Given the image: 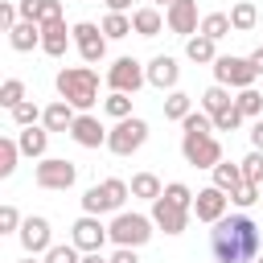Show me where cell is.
I'll list each match as a JSON object with an SVG mask.
<instances>
[{"mask_svg": "<svg viewBox=\"0 0 263 263\" xmlns=\"http://www.w3.org/2000/svg\"><path fill=\"white\" fill-rule=\"evenodd\" d=\"M234 107H238L242 115H251V119H259V115H263V95H259L255 86H247V90H238V99H234Z\"/></svg>", "mask_w": 263, "mask_h": 263, "instance_id": "33", "label": "cell"}, {"mask_svg": "<svg viewBox=\"0 0 263 263\" xmlns=\"http://www.w3.org/2000/svg\"><path fill=\"white\" fill-rule=\"evenodd\" d=\"M251 66H255V74H263V45L251 53Z\"/></svg>", "mask_w": 263, "mask_h": 263, "instance_id": "47", "label": "cell"}, {"mask_svg": "<svg viewBox=\"0 0 263 263\" xmlns=\"http://www.w3.org/2000/svg\"><path fill=\"white\" fill-rule=\"evenodd\" d=\"M152 4H156V8H160V4H164V8H168V4H173V0H152Z\"/></svg>", "mask_w": 263, "mask_h": 263, "instance_id": "50", "label": "cell"}, {"mask_svg": "<svg viewBox=\"0 0 263 263\" xmlns=\"http://www.w3.org/2000/svg\"><path fill=\"white\" fill-rule=\"evenodd\" d=\"M218 41L214 37H205V33H193L189 41H185V58L189 62H197V66H205V62H218V49H214Z\"/></svg>", "mask_w": 263, "mask_h": 263, "instance_id": "24", "label": "cell"}, {"mask_svg": "<svg viewBox=\"0 0 263 263\" xmlns=\"http://www.w3.org/2000/svg\"><path fill=\"white\" fill-rule=\"evenodd\" d=\"M238 168H242V181L263 185V152H259V148H255L251 156H242V164H238Z\"/></svg>", "mask_w": 263, "mask_h": 263, "instance_id": "37", "label": "cell"}, {"mask_svg": "<svg viewBox=\"0 0 263 263\" xmlns=\"http://www.w3.org/2000/svg\"><path fill=\"white\" fill-rule=\"evenodd\" d=\"M70 136H74V144H78V148H99V144H107V127H103L95 115H86V111L74 119Z\"/></svg>", "mask_w": 263, "mask_h": 263, "instance_id": "17", "label": "cell"}, {"mask_svg": "<svg viewBox=\"0 0 263 263\" xmlns=\"http://www.w3.org/2000/svg\"><path fill=\"white\" fill-rule=\"evenodd\" d=\"M74 45H78V53H82L86 66L103 62V58H107V33H103V25L78 21V25H74Z\"/></svg>", "mask_w": 263, "mask_h": 263, "instance_id": "9", "label": "cell"}, {"mask_svg": "<svg viewBox=\"0 0 263 263\" xmlns=\"http://www.w3.org/2000/svg\"><path fill=\"white\" fill-rule=\"evenodd\" d=\"M197 33H205V37L222 41L226 33H234V25H230V12H210V16H201V29H197Z\"/></svg>", "mask_w": 263, "mask_h": 263, "instance_id": "28", "label": "cell"}, {"mask_svg": "<svg viewBox=\"0 0 263 263\" xmlns=\"http://www.w3.org/2000/svg\"><path fill=\"white\" fill-rule=\"evenodd\" d=\"M152 222H156V230H164V234H181V230L189 226V210L160 193V197L152 201Z\"/></svg>", "mask_w": 263, "mask_h": 263, "instance_id": "11", "label": "cell"}, {"mask_svg": "<svg viewBox=\"0 0 263 263\" xmlns=\"http://www.w3.org/2000/svg\"><path fill=\"white\" fill-rule=\"evenodd\" d=\"M144 82H148V70H144L136 58H115V62H111V70H107V86H111V90L136 95Z\"/></svg>", "mask_w": 263, "mask_h": 263, "instance_id": "8", "label": "cell"}, {"mask_svg": "<svg viewBox=\"0 0 263 263\" xmlns=\"http://www.w3.org/2000/svg\"><path fill=\"white\" fill-rule=\"evenodd\" d=\"M251 144L263 152V119H255V127H251Z\"/></svg>", "mask_w": 263, "mask_h": 263, "instance_id": "45", "label": "cell"}, {"mask_svg": "<svg viewBox=\"0 0 263 263\" xmlns=\"http://www.w3.org/2000/svg\"><path fill=\"white\" fill-rule=\"evenodd\" d=\"M45 263H82V259H78V247H74V242H66V247L53 242V247L45 251Z\"/></svg>", "mask_w": 263, "mask_h": 263, "instance_id": "40", "label": "cell"}, {"mask_svg": "<svg viewBox=\"0 0 263 263\" xmlns=\"http://www.w3.org/2000/svg\"><path fill=\"white\" fill-rule=\"evenodd\" d=\"M230 103H234V99H230V90H226L222 82H214V86H210V90L201 95V107H205L210 115H218V111H226Z\"/></svg>", "mask_w": 263, "mask_h": 263, "instance_id": "31", "label": "cell"}, {"mask_svg": "<svg viewBox=\"0 0 263 263\" xmlns=\"http://www.w3.org/2000/svg\"><path fill=\"white\" fill-rule=\"evenodd\" d=\"M0 103L12 111L16 103H25V82L21 78H4V86H0Z\"/></svg>", "mask_w": 263, "mask_h": 263, "instance_id": "34", "label": "cell"}, {"mask_svg": "<svg viewBox=\"0 0 263 263\" xmlns=\"http://www.w3.org/2000/svg\"><path fill=\"white\" fill-rule=\"evenodd\" d=\"M181 156L193 168H214L222 160V144L214 140V132H185L181 136Z\"/></svg>", "mask_w": 263, "mask_h": 263, "instance_id": "5", "label": "cell"}, {"mask_svg": "<svg viewBox=\"0 0 263 263\" xmlns=\"http://www.w3.org/2000/svg\"><path fill=\"white\" fill-rule=\"evenodd\" d=\"M8 45H12L16 53H29L33 45H41V25H37V21H21V25H12V29H8Z\"/></svg>", "mask_w": 263, "mask_h": 263, "instance_id": "23", "label": "cell"}, {"mask_svg": "<svg viewBox=\"0 0 263 263\" xmlns=\"http://www.w3.org/2000/svg\"><path fill=\"white\" fill-rule=\"evenodd\" d=\"M214 78L222 82V86H234V90H247V86H255V66H251V58H234V53H222L218 62H214Z\"/></svg>", "mask_w": 263, "mask_h": 263, "instance_id": "7", "label": "cell"}, {"mask_svg": "<svg viewBox=\"0 0 263 263\" xmlns=\"http://www.w3.org/2000/svg\"><path fill=\"white\" fill-rule=\"evenodd\" d=\"M21 21H37V25H53L62 21V4L58 0H21Z\"/></svg>", "mask_w": 263, "mask_h": 263, "instance_id": "19", "label": "cell"}, {"mask_svg": "<svg viewBox=\"0 0 263 263\" xmlns=\"http://www.w3.org/2000/svg\"><path fill=\"white\" fill-rule=\"evenodd\" d=\"M259 197H263V189H259V185H255V181H242V185H238V189H234V193H230V201H234V205H238V210H247V205H255V201H259Z\"/></svg>", "mask_w": 263, "mask_h": 263, "instance_id": "36", "label": "cell"}, {"mask_svg": "<svg viewBox=\"0 0 263 263\" xmlns=\"http://www.w3.org/2000/svg\"><path fill=\"white\" fill-rule=\"evenodd\" d=\"M144 140H148V123H144V119H136V115L115 119V127L107 132V148H111L115 156H132V152H140V148H144Z\"/></svg>", "mask_w": 263, "mask_h": 263, "instance_id": "6", "label": "cell"}, {"mask_svg": "<svg viewBox=\"0 0 263 263\" xmlns=\"http://www.w3.org/2000/svg\"><path fill=\"white\" fill-rule=\"evenodd\" d=\"M103 33H107L111 41H119V37H127V33H136V29H132V16H127V12H107V16H103Z\"/></svg>", "mask_w": 263, "mask_h": 263, "instance_id": "30", "label": "cell"}, {"mask_svg": "<svg viewBox=\"0 0 263 263\" xmlns=\"http://www.w3.org/2000/svg\"><path fill=\"white\" fill-rule=\"evenodd\" d=\"M0 25H4V29L21 25V8H16V4H0Z\"/></svg>", "mask_w": 263, "mask_h": 263, "instance_id": "43", "label": "cell"}, {"mask_svg": "<svg viewBox=\"0 0 263 263\" xmlns=\"http://www.w3.org/2000/svg\"><path fill=\"white\" fill-rule=\"evenodd\" d=\"M148 82H152L156 90H177V82H181V66H177V58L156 53V58L148 62Z\"/></svg>", "mask_w": 263, "mask_h": 263, "instance_id": "16", "label": "cell"}, {"mask_svg": "<svg viewBox=\"0 0 263 263\" xmlns=\"http://www.w3.org/2000/svg\"><path fill=\"white\" fill-rule=\"evenodd\" d=\"M103 4H107L111 12H127V8H132V0H103Z\"/></svg>", "mask_w": 263, "mask_h": 263, "instance_id": "46", "label": "cell"}, {"mask_svg": "<svg viewBox=\"0 0 263 263\" xmlns=\"http://www.w3.org/2000/svg\"><path fill=\"white\" fill-rule=\"evenodd\" d=\"M152 218H144V214H127V210H119L115 218H111V242L115 247H144L148 238H152Z\"/></svg>", "mask_w": 263, "mask_h": 263, "instance_id": "4", "label": "cell"}, {"mask_svg": "<svg viewBox=\"0 0 263 263\" xmlns=\"http://www.w3.org/2000/svg\"><path fill=\"white\" fill-rule=\"evenodd\" d=\"M21 263H37V255H25V259H21ZM41 263H45V259H41Z\"/></svg>", "mask_w": 263, "mask_h": 263, "instance_id": "49", "label": "cell"}, {"mask_svg": "<svg viewBox=\"0 0 263 263\" xmlns=\"http://www.w3.org/2000/svg\"><path fill=\"white\" fill-rule=\"evenodd\" d=\"M70 41H74V29H66V21H53V25H41V49H45L49 58H66V49H70Z\"/></svg>", "mask_w": 263, "mask_h": 263, "instance_id": "18", "label": "cell"}, {"mask_svg": "<svg viewBox=\"0 0 263 263\" xmlns=\"http://www.w3.org/2000/svg\"><path fill=\"white\" fill-rule=\"evenodd\" d=\"M21 226V214H16V205H0V234H12Z\"/></svg>", "mask_w": 263, "mask_h": 263, "instance_id": "42", "label": "cell"}, {"mask_svg": "<svg viewBox=\"0 0 263 263\" xmlns=\"http://www.w3.org/2000/svg\"><path fill=\"white\" fill-rule=\"evenodd\" d=\"M210 251L218 263H255L259 259V226L247 214H226L210 230Z\"/></svg>", "mask_w": 263, "mask_h": 263, "instance_id": "1", "label": "cell"}, {"mask_svg": "<svg viewBox=\"0 0 263 263\" xmlns=\"http://www.w3.org/2000/svg\"><path fill=\"white\" fill-rule=\"evenodd\" d=\"M16 156H21V144L16 140H0V177H12Z\"/></svg>", "mask_w": 263, "mask_h": 263, "instance_id": "35", "label": "cell"}, {"mask_svg": "<svg viewBox=\"0 0 263 263\" xmlns=\"http://www.w3.org/2000/svg\"><path fill=\"white\" fill-rule=\"evenodd\" d=\"M127 193H132L127 181L107 177V181H99V185H90L82 193V214H119L123 201H127Z\"/></svg>", "mask_w": 263, "mask_h": 263, "instance_id": "3", "label": "cell"}, {"mask_svg": "<svg viewBox=\"0 0 263 263\" xmlns=\"http://www.w3.org/2000/svg\"><path fill=\"white\" fill-rule=\"evenodd\" d=\"M164 21H168V29H173L177 37H193V33L201 29V21H197V0H173V4L164 8Z\"/></svg>", "mask_w": 263, "mask_h": 263, "instance_id": "15", "label": "cell"}, {"mask_svg": "<svg viewBox=\"0 0 263 263\" xmlns=\"http://www.w3.org/2000/svg\"><path fill=\"white\" fill-rule=\"evenodd\" d=\"M74 119H78V107H70L66 99H58V103H49V107L41 111V123H45L49 132H70Z\"/></svg>", "mask_w": 263, "mask_h": 263, "instance_id": "20", "label": "cell"}, {"mask_svg": "<svg viewBox=\"0 0 263 263\" xmlns=\"http://www.w3.org/2000/svg\"><path fill=\"white\" fill-rule=\"evenodd\" d=\"M210 173H214V185H218L222 193H234V189L242 185V168H238V164H226V160H218Z\"/></svg>", "mask_w": 263, "mask_h": 263, "instance_id": "25", "label": "cell"}, {"mask_svg": "<svg viewBox=\"0 0 263 263\" xmlns=\"http://www.w3.org/2000/svg\"><path fill=\"white\" fill-rule=\"evenodd\" d=\"M255 263H263V255H259V259H255Z\"/></svg>", "mask_w": 263, "mask_h": 263, "instance_id": "51", "label": "cell"}, {"mask_svg": "<svg viewBox=\"0 0 263 263\" xmlns=\"http://www.w3.org/2000/svg\"><path fill=\"white\" fill-rule=\"evenodd\" d=\"M58 95L70 107L90 111L99 103V74L90 66H66V70H58Z\"/></svg>", "mask_w": 263, "mask_h": 263, "instance_id": "2", "label": "cell"}, {"mask_svg": "<svg viewBox=\"0 0 263 263\" xmlns=\"http://www.w3.org/2000/svg\"><path fill=\"white\" fill-rule=\"evenodd\" d=\"M33 177H37L41 189H70V185L78 181V168H74L70 160H62V156H45Z\"/></svg>", "mask_w": 263, "mask_h": 263, "instance_id": "10", "label": "cell"}, {"mask_svg": "<svg viewBox=\"0 0 263 263\" xmlns=\"http://www.w3.org/2000/svg\"><path fill=\"white\" fill-rule=\"evenodd\" d=\"M189 111H193V99H189L185 90H168V99H164V119H177V123H181Z\"/></svg>", "mask_w": 263, "mask_h": 263, "instance_id": "29", "label": "cell"}, {"mask_svg": "<svg viewBox=\"0 0 263 263\" xmlns=\"http://www.w3.org/2000/svg\"><path fill=\"white\" fill-rule=\"evenodd\" d=\"M259 189H263V185H259Z\"/></svg>", "mask_w": 263, "mask_h": 263, "instance_id": "52", "label": "cell"}, {"mask_svg": "<svg viewBox=\"0 0 263 263\" xmlns=\"http://www.w3.org/2000/svg\"><path fill=\"white\" fill-rule=\"evenodd\" d=\"M82 263H111V259H103V251H86V255H82Z\"/></svg>", "mask_w": 263, "mask_h": 263, "instance_id": "48", "label": "cell"}, {"mask_svg": "<svg viewBox=\"0 0 263 263\" xmlns=\"http://www.w3.org/2000/svg\"><path fill=\"white\" fill-rule=\"evenodd\" d=\"M164 25H168V21L160 16V8H156V4H144V8H136V12H132V29H136L140 37H156Z\"/></svg>", "mask_w": 263, "mask_h": 263, "instance_id": "22", "label": "cell"}, {"mask_svg": "<svg viewBox=\"0 0 263 263\" xmlns=\"http://www.w3.org/2000/svg\"><path fill=\"white\" fill-rule=\"evenodd\" d=\"M164 197H173L177 205H185V210H193V189H189L185 181H168V185H164Z\"/></svg>", "mask_w": 263, "mask_h": 263, "instance_id": "41", "label": "cell"}, {"mask_svg": "<svg viewBox=\"0 0 263 263\" xmlns=\"http://www.w3.org/2000/svg\"><path fill=\"white\" fill-rule=\"evenodd\" d=\"M103 111H107L111 119H127V115H132V95H123V90H111V95L103 99Z\"/></svg>", "mask_w": 263, "mask_h": 263, "instance_id": "32", "label": "cell"}, {"mask_svg": "<svg viewBox=\"0 0 263 263\" xmlns=\"http://www.w3.org/2000/svg\"><path fill=\"white\" fill-rule=\"evenodd\" d=\"M164 189H160V177L156 173H136L132 177V197H144V201H156Z\"/></svg>", "mask_w": 263, "mask_h": 263, "instance_id": "26", "label": "cell"}, {"mask_svg": "<svg viewBox=\"0 0 263 263\" xmlns=\"http://www.w3.org/2000/svg\"><path fill=\"white\" fill-rule=\"evenodd\" d=\"M16 234H21V247H25V255H45V251L53 247V234H49V218H41V214L25 218Z\"/></svg>", "mask_w": 263, "mask_h": 263, "instance_id": "12", "label": "cell"}, {"mask_svg": "<svg viewBox=\"0 0 263 263\" xmlns=\"http://www.w3.org/2000/svg\"><path fill=\"white\" fill-rule=\"evenodd\" d=\"M16 144H21V156L41 160L45 148H49V127H45V123H41V127H37V123H33V127H21V140H16Z\"/></svg>", "mask_w": 263, "mask_h": 263, "instance_id": "21", "label": "cell"}, {"mask_svg": "<svg viewBox=\"0 0 263 263\" xmlns=\"http://www.w3.org/2000/svg\"><path fill=\"white\" fill-rule=\"evenodd\" d=\"M255 21H259V8H255L251 0H238V4L230 8V25H234V33H247V29H255Z\"/></svg>", "mask_w": 263, "mask_h": 263, "instance_id": "27", "label": "cell"}, {"mask_svg": "<svg viewBox=\"0 0 263 263\" xmlns=\"http://www.w3.org/2000/svg\"><path fill=\"white\" fill-rule=\"evenodd\" d=\"M37 119H41L37 103H29V99H25V103H16V107H12V123H16V127H33Z\"/></svg>", "mask_w": 263, "mask_h": 263, "instance_id": "38", "label": "cell"}, {"mask_svg": "<svg viewBox=\"0 0 263 263\" xmlns=\"http://www.w3.org/2000/svg\"><path fill=\"white\" fill-rule=\"evenodd\" d=\"M226 205H230V193H222L218 185L193 193V214H197V222H210V226H214L218 218H226Z\"/></svg>", "mask_w": 263, "mask_h": 263, "instance_id": "14", "label": "cell"}, {"mask_svg": "<svg viewBox=\"0 0 263 263\" xmlns=\"http://www.w3.org/2000/svg\"><path fill=\"white\" fill-rule=\"evenodd\" d=\"M242 119H247V115H242V111H238V107L230 103L226 111H218V115H214V132H234V127H238Z\"/></svg>", "mask_w": 263, "mask_h": 263, "instance_id": "39", "label": "cell"}, {"mask_svg": "<svg viewBox=\"0 0 263 263\" xmlns=\"http://www.w3.org/2000/svg\"><path fill=\"white\" fill-rule=\"evenodd\" d=\"M107 238H111V230L99 222V214H82V218L74 222V234H70V242H74L78 251H103Z\"/></svg>", "mask_w": 263, "mask_h": 263, "instance_id": "13", "label": "cell"}, {"mask_svg": "<svg viewBox=\"0 0 263 263\" xmlns=\"http://www.w3.org/2000/svg\"><path fill=\"white\" fill-rule=\"evenodd\" d=\"M111 263H140V259H136V247H119V251L111 255Z\"/></svg>", "mask_w": 263, "mask_h": 263, "instance_id": "44", "label": "cell"}]
</instances>
